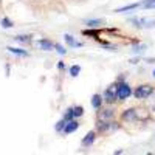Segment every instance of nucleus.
Instances as JSON below:
<instances>
[{
  "instance_id": "obj_1",
  "label": "nucleus",
  "mask_w": 155,
  "mask_h": 155,
  "mask_svg": "<svg viewBox=\"0 0 155 155\" xmlns=\"http://www.w3.org/2000/svg\"><path fill=\"white\" fill-rule=\"evenodd\" d=\"M118 87H120V82L118 84H110L106 92H104V101L106 102H115L116 99H118Z\"/></svg>"
},
{
  "instance_id": "obj_2",
  "label": "nucleus",
  "mask_w": 155,
  "mask_h": 155,
  "mask_svg": "<svg viewBox=\"0 0 155 155\" xmlns=\"http://www.w3.org/2000/svg\"><path fill=\"white\" fill-rule=\"evenodd\" d=\"M152 93H153V87L152 85H147V84L137 87V90L134 92V95H135L137 99H147Z\"/></svg>"
},
{
  "instance_id": "obj_3",
  "label": "nucleus",
  "mask_w": 155,
  "mask_h": 155,
  "mask_svg": "<svg viewBox=\"0 0 155 155\" xmlns=\"http://www.w3.org/2000/svg\"><path fill=\"white\" fill-rule=\"evenodd\" d=\"M130 23H134L138 28H153L155 27V20L152 19H144V17H134L129 20Z\"/></svg>"
},
{
  "instance_id": "obj_4",
  "label": "nucleus",
  "mask_w": 155,
  "mask_h": 155,
  "mask_svg": "<svg viewBox=\"0 0 155 155\" xmlns=\"http://www.w3.org/2000/svg\"><path fill=\"white\" fill-rule=\"evenodd\" d=\"M96 129L101 134H109V132H113L115 129H118V126L112 121H96Z\"/></svg>"
},
{
  "instance_id": "obj_5",
  "label": "nucleus",
  "mask_w": 155,
  "mask_h": 155,
  "mask_svg": "<svg viewBox=\"0 0 155 155\" xmlns=\"http://www.w3.org/2000/svg\"><path fill=\"white\" fill-rule=\"evenodd\" d=\"M130 95H132L130 85L126 84V82H120V87H118V99L124 101V99H127Z\"/></svg>"
},
{
  "instance_id": "obj_6",
  "label": "nucleus",
  "mask_w": 155,
  "mask_h": 155,
  "mask_svg": "<svg viewBox=\"0 0 155 155\" xmlns=\"http://www.w3.org/2000/svg\"><path fill=\"white\" fill-rule=\"evenodd\" d=\"M96 118H98V121H112L113 120V110H110V109L99 110Z\"/></svg>"
},
{
  "instance_id": "obj_7",
  "label": "nucleus",
  "mask_w": 155,
  "mask_h": 155,
  "mask_svg": "<svg viewBox=\"0 0 155 155\" xmlns=\"http://www.w3.org/2000/svg\"><path fill=\"white\" fill-rule=\"evenodd\" d=\"M123 120H124V121H130V123H134V121H138L137 109H129V110H126V112L123 113Z\"/></svg>"
},
{
  "instance_id": "obj_8",
  "label": "nucleus",
  "mask_w": 155,
  "mask_h": 155,
  "mask_svg": "<svg viewBox=\"0 0 155 155\" xmlns=\"http://www.w3.org/2000/svg\"><path fill=\"white\" fill-rule=\"evenodd\" d=\"M36 47L41 48V50H45V51H50L54 48V44L47 41V39H41V41H36Z\"/></svg>"
},
{
  "instance_id": "obj_9",
  "label": "nucleus",
  "mask_w": 155,
  "mask_h": 155,
  "mask_svg": "<svg viewBox=\"0 0 155 155\" xmlns=\"http://www.w3.org/2000/svg\"><path fill=\"white\" fill-rule=\"evenodd\" d=\"M78 127H79V123L74 120H70V121H67L65 127H64V134H73L74 130H78Z\"/></svg>"
},
{
  "instance_id": "obj_10",
  "label": "nucleus",
  "mask_w": 155,
  "mask_h": 155,
  "mask_svg": "<svg viewBox=\"0 0 155 155\" xmlns=\"http://www.w3.org/2000/svg\"><path fill=\"white\" fill-rule=\"evenodd\" d=\"M95 140H96V134L93 130H90L84 138H82V146H92L95 143Z\"/></svg>"
},
{
  "instance_id": "obj_11",
  "label": "nucleus",
  "mask_w": 155,
  "mask_h": 155,
  "mask_svg": "<svg viewBox=\"0 0 155 155\" xmlns=\"http://www.w3.org/2000/svg\"><path fill=\"white\" fill-rule=\"evenodd\" d=\"M102 96L101 95H93V98H92V107L93 109H96V110H99L101 109V104H102Z\"/></svg>"
},
{
  "instance_id": "obj_12",
  "label": "nucleus",
  "mask_w": 155,
  "mask_h": 155,
  "mask_svg": "<svg viewBox=\"0 0 155 155\" xmlns=\"http://www.w3.org/2000/svg\"><path fill=\"white\" fill-rule=\"evenodd\" d=\"M6 50L9 51V53H12V54H17V56H23V58H27V56H28V51H25V50H20V48L8 47Z\"/></svg>"
},
{
  "instance_id": "obj_13",
  "label": "nucleus",
  "mask_w": 155,
  "mask_h": 155,
  "mask_svg": "<svg viewBox=\"0 0 155 155\" xmlns=\"http://www.w3.org/2000/svg\"><path fill=\"white\" fill-rule=\"evenodd\" d=\"M64 41H65V42H67V45H70V47H82V44L74 42V39H73V36H71V34H65V36H64Z\"/></svg>"
},
{
  "instance_id": "obj_14",
  "label": "nucleus",
  "mask_w": 155,
  "mask_h": 155,
  "mask_svg": "<svg viewBox=\"0 0 155 155\" xmlns=\"http://www.w3.org/2000/svg\"><path fill=\"white\" fill-rule=\"evenodd\" d=\"M14 41L20 42V44H28V42H31V36H28V34H19V36L14 37Z\"/></svg>"
},
{
  "instance_id": "obj_15",
  "label": "nucleus",
  "mask_w": 155,
  "mask_h": 155,
  "mask_svg": "<svg viewBox=\"0 0 155 155\" xmlns=\"http://www.w3.org/2000/svg\"><path fill=\"white\" fill-rule=\"evenodd\" d=\"M138 6H141V3H132V5H126V6H123V8H118L115 12H124V11H130V9H135V8H138Z\"/></svg>"
},
{
  "instance_id": "obj_16",
  "label": "nucleus",
  "mask_w": 155,
  "mask_h": 155,
  "mask_svg": "<svg viewBox=\"0 0 155 155\" xmlns=\"http://www.w3.org/2000/svg\"><path fill=\"white\" fill-rule=\"evenodd\" d=\"M87 25L90 28H95V27H99V25H104V20L102 19H92V20H87Z\"/></svg>"
},
{
  "instance_id": "obj_17",
  "label": "nucleus",
  "mask_w": 155,
  "mask_h": 155,
  "mask_svg": "<svg viewBox=\"0 0 155 155\" xmlns=\"http://www.w3.org/2000/svg\"><path fill=\"white\" fill-rule=\"evenodd\" d=\"M0 23H2V27H3V28H12V27H14V23H12L8 17H3L2 20H0Z\"/></svg>"
},
{
  "instance_id": "obj_18",
  "label": "nucleus",
  "mask_w": 155,
  "mask_h": 155,
  "mask_svg": "<svg viewBox=\"0 0 155 155\" xmlns=\"http://www.w3.org/2000/svg\"><path fill=\"white\" fill-rule=\"evenodd\" d=\"M65 124H67V120H64V118H62L59 123H56V127H54L56 132H64V127H65Z\"/></svg>"
},
{
  "instance_id": "obj_19",
  "label": "nucleus",
  "mask_w": 155,
  "mask_h": 155,
  "mask_svg": "<svg viewBox=\"0 0 155 155\" xmlns=\"http://www.w3.org/2000/svg\"><path fill=\"white\" fill-rule=\"evenodd\" d=\"M73 118H74V112H73V109H67L65 113H64V120L70 121V120H73Z\"/></svg>"
},
{
  "instance_id": "obj_20",
  "label": "nucleus",
  "mask_w": 155,
  "mask_h": 155,
  "mask_svg": "<svg viewBox=\"0 0 155 155\" xmlns=\"http://www.w3.org/2000/svg\"><path fill=\"white\" fill-rule=\"evenodd\" d=\"M141 6H143V8H146V9L155 8V0H144V2L141 3Z\"/></svg>"
},
{
  "instance_id": "obj_21",
  "label": "nucleus",
  "mask_w": 155,
  "mask_h": 155,
  "mask_svg": "<svg viewBox=\"0 0 155 155\" xmlns=\"http://www.w3.org/2000/svg\"><path fill=\"white\" fill-rule=\"evenodd\" d=\"M79 73H81V67H79V65H73V67L70 68V74H71L73 78H76Z\"/></svg>"
},
{
  "instance_id": "obj_22",
  "label": "nucleus",
  "mask_w": 155,
  "mask_h": 155,
  "mask_svg": "<svg viewBox=\"0 0 155 155\" xmlns=\"http://www.w3.org/2000/svg\"><path fill=\"white\" fill-rule=\"evenodd\" d=\"M54 48H56V51H58V53H59L61 56H65V54H67V50H65V48H64L62 45H59V44H56V45H54Z\"/></svg>"
},
{
  "instance_id": "obj_23",
  "label": "nucleus",
  "mask_w": 155,
  "mask_h": 155,
  "mask_svg": "<svg viewBox=\"0 0 155 155\" xmlns=\"http://www.w3.org/2000/svg\"><path fill=\"white\" fill-rule=\"evenodd\" d=\"M73 112H74V118L84 115V109H82V107H73Z\"/></svg>"
},
{
  "instance_id": "obj_24",
  "label": "nucleus",
  "mask_w": 155,
  "mask_h": 155,
  "mask_svg": "<svg viewBox=\"0 0 155 155\" xmlns=\"http://www.w3.org/2000/svg\"><path fill=\"white\" fill-rule=\"evenodd\" d=\"M144 48H146L144 45H143V47H137V48H134V51H135V53H140V51H141V50H144Z\"/></svg>"
},
{
  "instance_id": "obj_25",
  "label": "nucleus",
  "mask_w": 155,
  "mask_h": 155,
  "mask_svg": "<svg viewBox=\"0 0 155 155\" xmlns=\"http://www.w3.org/2000/svg\"><path fill=\"white\" fill-rule=\"evenodd\" d=\"M153 76H155V70H153Z\"/></svg>"
}]
</instances>
